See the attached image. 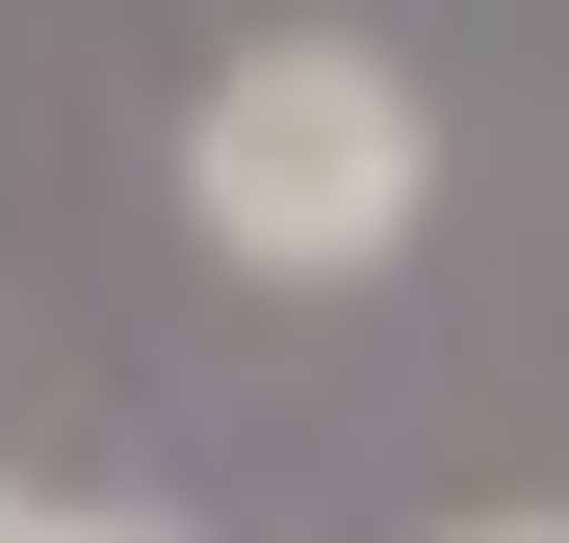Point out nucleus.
Instances as JSON below:
<instances>
[{
	"instance_id": "obj_1",
	"label": "nucleus",
	"mask_w": 569,
	"mask_h": 543,
	"mask_svg": "<svg viewBox=\"0 0 569 543\" xmlns=\"http://www.w3.org/2000/svg\"><path fill=\"white\" fill-rule=\"evenodd\" d=\"M415 181H440L415 78H389V52H337V27L233 52L208 104H181V208H208V259H259V285H362V259L415 233Z\"/></svg>"
},
{
	"instance_id": "obj_2",
	"label": "nucleus",
	"mask_w": 569,
	"mask_h": 543,
	"mask_svg": "<svg viewBox=\"0 0 569 543\" xmlns=\"http://www.w3.org/2000/svg\"><path fill=\"white\" fill-rule=\"evenodd\" d=\"M0 543H156V517H0Z\"/></svg>"
},
{
	"instance_id": "obj_3",
	"label": "nucleus",
	"mask_w": 569,
	"mask_h": 543,
	"mask_svg": "<svg viewBox=\"0 0 569 543\" xmlns=\"http://www.w3.org/2000/svg\"><path fill=\"white\" fill-rule=\"evenodd\" d=\"M518 543H543V517H518Z\"/></svg>"
}]
</instances>
